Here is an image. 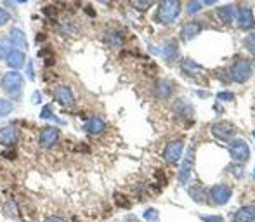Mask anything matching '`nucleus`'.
Returning <instances> with one entry per match:
<instances>
[{
  "label": "nucleus",
  "instance_id": "nucleus-8",
  "mask_svg": "<svg viewBox=\"0 0 255 222\" xmlns=\"http://www.w3.org/2000/svg\"><path fill=\"white\" fill-rule=\"evenodd\" d=\"M231 188L226 186V184H215L212 189H210L209 196L215 205H226L231 198Z\"/></svg>",
  "mask_w": 255,
  "mask_h": 222
},
{
  "label": "nucleus",
  "instance_id": "nucleus-11",
  "mask_svg": "<svg viewBox=\"0 0 255 222\" xmlns=\"http://www.w3.org/2000/svg\"><path fill=\"white\" fill-rule=\"evenodd\" d=\"M9 40H11L12 47L18 50H24L28 47L26 33H24L21 28H12V30L9 31Z\"/></svg>",
  "mask_w": 255,
  "mask_h": 222
},
{
  "label": "nucleus",
  "instance_id": "nucleus-5",
  "mask_svg": "<svg viewBox=\"0 0 255 222\" xmlns=\"http://www.w3.org/2000/svg\"><path fill=\"white\" fill-rule=\"evenodd\" d=\"M229 155H231V158L234 161L243 163V161H247L250 158V148H248V144L243 139H232L229 142Z\"/></svg>",
  "mask_w": 255,
  "mask_h": 222
},
{
  "label": "nucleus",
  "instance_id": "nucleus-22",
  "mask_svg": "<svg viewBox=\"0 0 255 222\" xmlns=\"http://www.w3.org/2000/svg\"><path fill=\"white\" fill-rule=\"evenodd\" d=\"M181 69H183L186 75H189V77H200L203 73V68L198 63H194L193 59H183V61H181Z\"/></svg>",
  "mask_w": 255,
  "mask_h": 222
},
{
  "label": "nucleus",
  "instance_id": "nucleus-40",
  "mask_svg": "<svg viewBox=\"0 0 255 222\" xmlns=\"http://www.w3.org/2000/svg\"><path fill=\"white\" fill-rule=\"evenodd\" d=\"M254 139H255V132H254Z\"/></svg>",
  "mask_w": 255,
  "mask_h": 222
},
{
  "label": "nucleus",
  "instance_id": "nucleus-13",
  "mask_svg": "<svg viewBox=\"0 0 255 222\" xmlns=\"http://www.w3.org/2000/svg\"><path fill=\"white\" fill-rule=\"evenodd\" d=\"M82 129L91 135H99L103 134L104 129H106V123H104V120L97 118V116H92V118H89L87 122L84 123Z\"/></svg>",
  "mask_w": 255,
  "mask_h": 222
},
{
  "label": "nucleus",
  "instance_id": "nucleus-3",
  "mask_svg": "<svg viewBox=\"0 0 255 222\" xmlns=\"http://www.w3.org/2000/svg\"><path fill=\"white\" fill-rule=\"evenodd\" d=\"M254 75V66L248 59H236L229 68V77L236 84H245Z\"/></svg>",
  "mask_w": 255,
  "mask_h": 222
},
{
  "label": "nucleus",
  "instance_id": "nucleus-14",
  "mask_svg": "<svg viewBox=\"0 0 255 222\" xmlns=\"http://www.w3.org/2000/svg\"><path fill=\"white\" fill-rule=\"evenodd\" d=\"M158 52H160L168 63H174L175 59H179V47H177V42H175V40L165 42L163 45L160 47Z\"/></svg>",
  "mask_w": 255,
  "mask_h": 222
},
{
  "label": "nucleus",
  "instance_id": "nucleus-39",
  "mask_svg": "<svg viewBox=\"0 0 255 222\" xmlns=\"http://www.w3.org/2000/svg\"><path fill=\"white\" fill-rule=\"evenodd\" d=\"M254 179H255V170H254Z\"/></svg>",
  "mask_w": 255,
  "mask_h": 222
},
{
  "label": "nucleus",
  "instance_id": "nucleus-17",
  "mask_svg": "<svg viewBox=\"0 0 255 222\" xmlns=\"http://www.w3.org/2000/svg\"><path fill=\"white\" fill-rule=\"evenodd\" d=\"M200 31H202V23H198V21H189V23L184 24V28L181 30V40L189 42V40H193Z\"/></svg>",
  "mask_w": 255,
  "mask_h": 222
},
{
  "label": "nucleus",
  "instance_id": "nucleus-37",
  "mask_svg": "<svg viewBox=\"0 0 255 222\" xmlns=\"http://www.w3.org/2000/svg\"><path fill=\"white\" fill-rule=\"evenodd\" d=\"M44 222H66V221L63 217H49V219H46Z\"/></svg>",
  "mask_w": 255,
  "mask_h": 222
},
{
  "label": "nucleus",
  "instance_id": "nucleus-30",
  "mask_svg": "<svg viewBox=\"0 0 255 222\" xmlns=\"http://www.w3.org/2000/svg\"><path fill=\"white\" fill-rule=\"evenodd\" d=\"M202 5L203 4H200V2H189V4H187V14H189V16L196 14V12L202 9Z\"/></svg>",
  "mask_w": 255,
  "mask_h": 222
},
{
  "label": "nucleus",
  "instance_id": "nucleus-34",
  "mask_svg": "<svg viewBox=\"0 0 255 222\" xmlns=\"http://www.w3.org/2000/svg\"><path fill=\"white\" fill-rule=\"evenodd\" d=\"M26 77L30 78V80H35V71H33V61L31 59H28L26 61Z\"/></svg>",
  "mask_w": 255,
  "mask_h": 222
},
{
  "label": "nucleus",
  "instance_id": "nucleus-28",
  "mask_svg": "<svg viewBox=\"0 0 255 222\" xmlns=\"http://www.w3.org/2000/svg\"><path fill=\"white\" fill-rule=\"evenodd\" d=\"M14 111V104H12L11 99H5V97H0V118L11 115Z\"/></svg>",
  "mask_w": 255,
  "mask_h": 222
},
{
  "label": "nucleus",
  "instance_id": "nucleus-29",
  "mask_svg": "<svg viewBox=\"0 0 255 222\" xmlns=\"http://www.w3.org/2000/svg\"><path fill=\"white\" fill-rule=\"evenodd\" d=\"M144 219L148 222H160V214H158V210H155V208H148V210L144 212Z\"/></svg>",
  "mask_w": 255,
  "mask_h": 222
},
{
  "label": "nucleus",
  "instance_id": "nucleus-12",
  "mask_svg": "<svg viewBox=\"0 0 255 222\" xmlns=\"http://www.w3.org/2000/svg\"><path fill=\"white\" fill-rule=\"evenodd\" d=\"M5 63H7V66L12 69V71H18V69H21L24 65H26V54H24V50L14 49L11 54H9V58L5 59Z\"/></svg>",
  "mask_w": 255,
  "mask_h": 222
},
{
  "label": "nucleus",
  "instance_id": "nucleus-4",
  "mask_svg": "<svg viewBox=\"0 0 255 222\" xmlns=\"http://www.w3.org/2000/svg\"><path fill=\"white\" fill-rule=\"evenodd\" d=\"M184 155V141L183 137H177L174 141H170L163 150V160L167 163L174 165L181 160V156Z\"/></svg>",
  "mask_w": 255,
  "mask_h": 222
},
{
  "label": "nucleus",
  "instance_id": "nucleus-19",
  "mask_svg": "<svg viewBox=\"0 0 255 222\" xmlns=\"http://www.w3.org/2000/svg\"><path fill=\"white\" fill-rule=\"evenodd\" d=\"M232 221L234 222H254L255 221V207L254 205L241 207L236 214L232 215Z\"/></svg>",
  "mask_w": 255,
  "mask_h": 222
},
{
  "label": "nucleus",
  "instance_id": "nucleus-20",
  "mask_svg": "<svg viewBox=\"0 0 255 222\" xmlns=\"http://www.w3.org/2000/svg\"><path fill=\"white\" fill-rule=\"evenodd\" d=\"M236 14H238L236 5H222V7L217 11L219 20H221L224 24H231L232 21H234V18H236Z\"/></svg>",
  "mask_w": 255,
  "mask_h": 222
},
{
  "label": "nucleus",
  "instance_id": "nucleus-24",
  "mask_svg": "<svg viewBox=\"0 0 255 222\" xmlns=\"http://www.w3.org/2000/svg\"><path fill=\"white\" fill-rule=\"evenodd\" d=\"M187 191H189V196L196 203H205L207 200H209V191H207L203 186H200V184H196V186H191Z\"/></svg>",
  "mask_w": 255,
  "mask_h": 222
},
{
  "label": "nucleus",
  "instance_id": "nucleus-10",
  "mask_svg": "<svg viewBox=\"0 0 255 222\" xmlns=\"http://www.w3.org/2000/svg\"><path fill=\"white\" fill-rule=\"evenodd\" d=\"M57 141H59V131H57L56 127H46V129H42L40 139H38L40 146H44V148H52Z\"/></svg>",
  "mask_w": 255,
  "mask_h": 222
},
{
  "label": "nucleus",
  "instance_id": "nucleus-1",
  "mask_svg": "<svg viewBox=\"0 0 255 222\" xmlns=\"http://www.w3.org/2000/svg\"><path fill=\"white\" fill-rule=\"evenodd\" d=\"M181 9H183V5L177 0H163L156 9V20L162 24H172L179 18Z\"/></svg>",
  "mask_w": 255,
  "mask_h": 222
},
{
  "label": "nucleus",
  "instance_id": "nucleus-31",
  "mask_svg": "<svg viewBox=\"0 0 255 222\" xmlns=\"http://www.w3.org/2000/svg\"><path fill=\"white\" fill-rule=\"evenodd\" d=\"M9 21H11V14H9V12L5 11L4 7H0V26L7 24Z\"/></svg>",
  "mask_w": 255,
  "mask_h": 222
},
{
  "label": "nucleus",
  "instance_id": "nucleus-18",
  "mask_svg": "<svg viewBox=\"0 0 255 222\" xmlns=\"http://www.w3.org/2000/svg\"><path fill=\"white\" fill-rule=\"evenodd\" d=\"M18 141V129L14 125H7L0 129V146H11Z\"/></svg>",
  "mask_w": 255,
  "mask_h": 222
},
{
  "label": "nucleus",
  "instance_id": "nucleus-36",
  "mask_svg": "<svg viewBox=\"0 0 255 222\" xmlns=\"http://www.w3.org/2000/svg\"><path fill=\"white\" fill-rule=\"evenodd\" d=\"M217 97H219V101H232L234 94H232V92H219Z\"/></svg>",
  "mask_w": 255,
  "mask_h": 222
},
{
  "label": "nucleus",
  "instance_id": "nucleus-23",
  "mask_svg": "<svg viewBox=\"0 0 255 222\" xmlns=\"http://www.w3.org/2000/svg\"><path fill=\"white\" fill-rule=\"evenodd\" d=\"M172 90H174V87H172V82H168V80L158 82L155 87V94L158 99H167V97H170Z\"/></svg>",
  "mask_w": 255,
  "mask_h": 222
},
{
  "label": "nucleus",
  "instance_id": "nucleus-2",
  "mask_svg": "<svg viewBox=\"0 0 255 222\" xmlns=\"http://www.w3.org/2000/svg\"><path fill=\"white\" fill-rule=\"evenodd\" d=\"M0 87L5 94L12 97H18L23 90V77L19 71H7L0 78Z\"/></svg>",
  "mask_w": 255,
  "mask_h": 222
},
{
  "label": "nucleus",
  "instance_id": "nucleus-26",
  "mask_svg": "<svg viewBox=\"0 0 255 222\" xmlns=\"http://www.w3.org/2000/svg\"><path fill=\"white\" fill-rule=\"evenodd\" d=\"M12 50H14V47H12L11 40H9L7 37H2V39H0V59L5 61Z\"/></svg>",
  "mask_w": 255,
  "mask_h": 222
},
{
  "label": "nucleus",
  "instance_id": "nucleus-21",
  "mask_svg": "<svg viewBox=\"0 0 255 222\" xmlns=\"http://www.w3.org/2000/svg\"><path fill=\"white\" fill-rule=\"evenodd\" d=\"M174 111L181 116V118H193V115H194L193 106H191V103L189 101H186V99L177 101L175 106H174Z\"/></svg>",
  "mask_w": 255,
  "mask_h": 222
},
{
  "label": "nucleus",
  "instance_id": "nucleus-16",
  "mask_svg": "<svg viewBox=\"0 0 255 222\" xmlns=\"http://www.w3.org/2000/svg\"><path fill=\"white\" fill-rule=\"evenodd\" d=\"M104 42L111 47H120L125 42V37L118 28H108L106 33H104Z\"/></svg>",
  "mask_w": 255,
  "mask_h": 222
},
{
  "label": "nucleus",
  "instance_id": "nucleus-33",
  "mask_svg": "<svg viewBox=\"0 0 255 222\" xmlns=\"http://www.w3.org/2000/svg\"><path fill=\"white\" fill-rule=\"evenodd\" d=\"M132 7L142 12V11H148V9L151 7V4H149V2H132Z\"/></svg>",
  "mask_w": 255,
  "mask_h": 222
},
{
  "label": "nucleus",
  "instance_id": "nucleus-35",
  "mask_svg": "<svg viewBox=\"0 0 255 222\" xmlns=\"http://www.w3.org/2000/svg\"><path fill=\"white\" fill-rule=\"evenodd\" d=\"M203 221L205 222H224V219L221 215H203Z\"/></svg>",
  "mask_w": 255,
  "mask_h": 222
},
{
  "label": "nucleus",
  "instance_id": "nucleus-15",
  "mask_svg": "<svg viewBox=\"0 0 255 222\" xmlns=\"http://www.w3.org/2000/svg\"><path fill=\"white\" fill-rule=\"evenodd\" d=\"M255 21H254V14H252L250 7H241L238 9V26L241 30H250L254 28Z\"/></svg>",
  "mask_w": 255,
  "mask_h": 222
},
{
  "label": "nucleus",
  "instance_id": "nucleus-25",
  "mask_svg": "<svg viewBox=\"0 0 255 222\" xmlns=\"http://www.w3.org/2000/svg\"><path fill=\"white\" fill-rule=\"evenodd\" d=\"M40 118H42V120H50V122L59 123V125H65V120H61L59 116L56 115V113H52V108H50L49 104H46V106L42 108V111H40Z\"/></svg>",
  "mask_w": 255,
  "mask_h": 222
},
{
  "label": "nucleus",
  "instance_id": "nucleus-6",
  "mask_svg": "<svg viewBox=\"0 0 255 222\" xmlns=\"http://www.w3.org/2000/svg\"><path fill=\"white\" fill-rule=\"evenodd\" d=\"M193 163H194V146H189L186 151V156L183 160V165H181V172H179V182L186 186L191 180V176H193Z\"/></svg>",
  "mask_w": 255,
  "mask_h": 222
},
{
  "label": "nucleus",
  "instance_id": "nucleus-27",
  "mask_svg": "<svg viewBox=\"0 0 255 222\" xmlns=\"http://www.w3.org/2000/svg\"><path fill=\"white\" fill-rule=\"evenodd\" d=\"M2 212H4L5 217H11V219H19V210H18V205L14 201H7L4 203V207H2Z\"/></svg>",
  "mask_w": 255,
  "mask_h": 222
},
{
  "label": "nucleus",
  "instance_id": "nucleus-9",
  "mask_svg": "<svg viewBox=\"0 0 255 222\" xmlns=\"http://www.w3.org/2000/svg\"><path fill=\"white\" fill-rule=\"evenodd\" d=\"M54 97H56L57 103H61L63 106H73L75 104V96H73V90L68 85H59L54 90Z\"/></svg>",
  "mask_w": 255,
  "mask_h": 222
},
{
  "label": "nucleus",
  "instance_id": "nucleus-7",
  "mask_svg": "<svg viewBox=\"0 0 255 222\" xmlns=\"http://www.w3.org/2000/svg\"><path fill=\"white\" fill-rule=\"evenodd\" d=\"M234 134H236V129L229 122H217L212 125V135L215 139H219V141H231L234 137Z\"/></svg>",
  "mask_w": 255,
  "mask_h": 222
},
{
  "label": "nucleus",
  "instance_id": "nucleus-32",
  "mask_svg": "<svg viewBox=\"0 0 255 222\" xmlns=\"http://www.w3.org/2000/svg\"><path fill=\"white\" fill-rule=\"evenodd\" d=\"M245 47H247L252 54H255V35H250V37L245 39Z\"/></svg>",
  "mask_w": 255,
  "mask_h": 222
},
{
  "label": "nucleus",
  "instance_id": "nucleus-38",
  "mask_svg": "<svg viewBox=\"0 0 255 222\" xmlns=\"http://www.w3.org/2000/svg\"><path fill=\"white\" fill-rule=\"evenodd\" d=\"M38 97H40V92H35V94H33V103H40V99H38Z\"/></svg>",
  "mask_w": 255,
  "mask_h": 222
}]
</instances>
